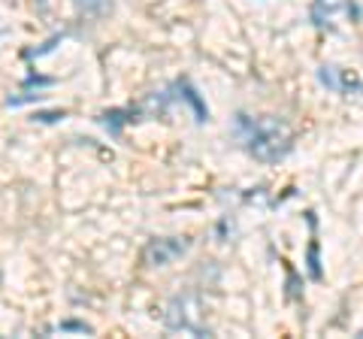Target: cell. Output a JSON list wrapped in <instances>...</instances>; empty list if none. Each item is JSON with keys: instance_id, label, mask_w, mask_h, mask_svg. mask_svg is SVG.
<instances>
[{"instance_id": "6da1fadb", "label": "cell", "mask_w": 363, "mask_h": 339, "mask_svg": "<svg viewBox=\"0 0 363 339\" xmlns=\"http://www.w3.org/2000/svg\"><path fill=\"white\" fill-rule=\"evenodd\" d=\"M236 133L242 137L245 149L264 164L279 161V157H285L291 152V130L285 128V121H279L272 116L252 118L245 112H240L236 116Z\"/></svg>"}, {"instance_id": "7a4b0ae2", "label": "cell", "mask_w": 363, "mask_h": 339, "mask_svg": "<svg viewBox=\"0 0 363 339\" xmlns=\"http://www.w3.org/2000/svg\"><path fill=\"white\" fill-rule=\"evenodd\" d=\"M164 324L176 333H191V336H209V330L200 324V297L194 291L176 294L173 300L167 303L164 312Z\"/></svg>"}, {"instance_id": "3957f363", "label": "cell", "mask_w": 363, "mask_h": 339, "mask_svg": "<svg viewBox=\"0 0 363 339\" xmlns=\"http://www.w3.org/2000/svg\"><path fill=\"white\" fill-rule=\"evenodd\" d=\"M188 240H182V236H164V240H152L149 245H145V264L149 267H167V264H173L176 257H182L188 252Z\"/></svg>"}, {"instance_id": "277c9868", "label": "cell", "mask_w": 363, "mask_h": 339, "mask_svg": "<svg viewBox=\"0 0 363 339\" xmlns=\"http://www.w3.org/2000/svg\"><path fill=\"white\" fill-rule=\"evenodd\" d=\"M169 91H173V97H176V100H182V104H188L191 109H194L197 124L209 121V109H206V104H203V97L197 94V88L191 85L188 79H176V82L169 85Z\"/></svg>"}, {"instance_id": "5b68a950", "label": "cell", "mask_w": 363, "mask_h": 339, "mask_svg": "<svg viewBox=\"0 0 363 339\" xmlns=\"http://www.w3.org/2000/svg\"><path fill=\"white\" fill-rule=\"evenodd\" d=\"M136 116H140V112H136V106H130V109H109V112H104V116H100V124H104V128L112 133V137H121V128L128 121H136Z\"/></svg>"}, {"instance_id": "8992f818", "label": "cell", "mask_w": 363, "mask_h": 339, "mask_svg": "<svg viewBox=\"0 0 363 339\" xmlns=\"http://www.w3.org/2000/svg\"><path fill=\"white\" fill-rule=\"evenodd\" d=\"M76 6L85 18H104L116 9V0H76Z\"/></svg>"}, {"instance_id": "52a82bcc", "label": "cell", "mask_w": 363, "mask_h": 339, "mask_svg": "<svg viewBox=\"0 0 363 339\" xmlns=\"http://www.w3.org/2000/svg\"><path fill=\"white\" fill-rule=\"evenodd\" d=\"M345 6V0H315V6H312V16L318 25H327V18H330L336 9H342Z\"/></svg>"}, {"instance_id": "ba28073f", "label": "cell", "mask_w": 363, "mask_h": 339, "mask_svg": "<svg viewBox=\"0 0 363 339\" xmlns=\"http://www.w3.org/2000/svg\"><path fill=\"white\" fill-rule=\"evenodd\" d=\"M49 333H94V327L91 324H85V321H76V318H67V321H61V324H55Z\"/></svg>"}, {"instance_id": "9c48e42d", "label": "cell", "mask_w": 363, "mask_h": 339, "mask_svg": "<svg viewBox=\"0 0 363 339\" xmlns=\"http://www.w3.org/2000/svg\"><path fill=\"white\" fill-rule=\"evenodd\" d=\"M61 40H64V33H55L52 40H45V43H43V49H28V52H25V58H43V55L55 52V46H58Z\"/></svg>"}, {"instance_id": "30bf717a", "label": "cell", "mask_w": 363, "mask_h": 339, "mask_svg": "<svg viewBox=\"0 0 363 339\" xmlns=\"http://www.w3.org/2000/svg\"><path fill=\"white\" fill-rule=\"evenodd\" d=\"M64 116H67V112H40V116H37V118H33V121L52 124V121H58V118H64Z\"/></svg>"}]
</instances>
